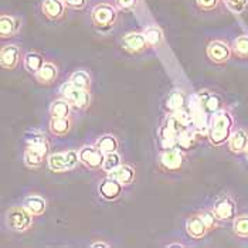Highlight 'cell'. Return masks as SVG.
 I'll return each instance as SVG.
<instances>
[{
	"label": "cell",
	"mask_w": 248,
	"mask_h": 248,
	"mask_svg": "<svg viewBox=\"0 0 248 248\" xmlns=\"http://www.w3.org/2000/svg\"><path fill=\"white\" fill-rule=\"evenodd\" d=\"M21 50L16 44H7L0 51V64L4 70H15L20 62Z\"/></svg>",
	"instance_id": "7c38bea8"
},
{
	"label": "cell",
	"mask_w": 248,
	"mask_h": 248,
	"mask_svg": "<svg viewBox=\"0 0 248 248\" xmlns=\"http://www.w3.org/2000/svg\"><path fill=\"white\" fill-rule=\"evenodd\" d=\"M79 162V155L77 151H64V152L51 153L48 156L47 165L48 169L54 173H64L73 170Z\"/></svg>",
	"instance_id": "3957f363"
},
{
	"label": "cell",
	"mask_w": 248,
	"mask_h": 248,
	"mask_svg": "<svg viewBox=\"0 0 248 248\" xmlns=\"http://www.w3.org/2000/svg\"><path fill=\"white\" fill-rule=\"evenodd\" d=\"M199 98V104L200 108L206 112V114H216L217 111L224 108V104L221 101V98L217 95L216 93L211 91H200L197 94Z\"/></svg>",
	"instance_id": "4fadbf2b"
},
{
	"label": "cell",
	"mask_w": 248,
	"mask_h": 248,
	"mask_svg": "<svg viewBox=\"0 0 248 248\" xmlns=\"http://www.w3.org/2000/svg\"><path fill=\"white\" fill-rule=\"evenodd\" d=\"M211 210L220 221H230L234 220V217L237 216V203L231 196L224 194L220 199H217Z\"/></svg>",
	"instance_id": "30bf717a"
},
{
	"label": "cell",
	"mask_w": 248,
	"mask_h": 248,
	"mask_svg": "<svg viewBox=\"0 0 248 248\" xmlns=\"http://www.w3.org/2000/svg\"><path fill=\"white\" fill-rule=\"evenodd\" d=\"M136 1L138 0H115L116 7L121 10H132L136 6Z\"/></svg>",
	"instance_id": "d590c367"
},
{
	"label": "cell",
	"mask_w": 248,
	"mask_h": 248,
	"mask_svg": "<svg viewBox=\"0 0 248 248\" xmlns=\"http://www.w3.org/2000/svg\"><path fill=\"white\" fill-rule=\"evenodd\" d=\"M23 61H24V67H26V70L27 71H30V73H37L38 70L44 65V58L41 54H38V53H27L24 58H23Z\"/></svg>",
	"instance_id": "484cf974"
},
{
	"label": "cell",
	"mask_w": 248,
	"mask_h": 248,
	"mask_svg": "<svg viewBox=\"0 0 248 248\" xmlns=\"http://www.w3.org/2000/svg\"><path fill=\"white\" fill-rule=\"evenodd\" d=\"M234 132V115L229 108H223L211 115L207 138L211 146L220 148L227 143L231 134Z\"/></svg>",
	"instance_id": "6da1fadb"
},
{
	"label": "cell",
	"mask_w": 248,
	"mask_h": 248,
	"mask_svg": "<svg viewBox=\"0 0 248 248\" xmlns=\"http://www.w3.org/2000/svg\"><path fill=\"white\" fill-rule=\"evenodd\" d=\"M246 155H247V160H248V149H247V152H246Z\"/></svg>",
	"instance_id": "ab89813d"
},
{
	"label": "cell",
	"mask_w": 248,
	"mask_h": 248,
	"mask_svg": "<svg viewBox=\"0 0 248 248\" xmlns=\"http://www.w3.org/2000/svg\"><path fill=\"white\" fill-rule=\"evenodd\" d=\"M210 230L206 226L204 220L200 217V214H193L186 220V232L193 240H202L207 235Z\"/></svg>",
	"instance_id": "5bb4252c"
},
{
	"label": "cell",
	"mask_w": 248,
	"mask_h": 248,
	"mask_svg": "<svg viewBox=\"0 0 248 248\" xmlns=\"http://www.w3.org/2000/svg\"><path fill=\"white\" fill-rule=\"evenodd\" d=\"M122 165V157L118 152L107 153L105 155V160H104V166H102V170L107 173L112 172L114 169H116L118 166Z\"/></svg>",
	"instance_id": "4dcf8cb0"
},
{
	"label": "cell",
	"mask_w": 248,
	"mask_h": 248,
	"mask_svg": "<svg viewBox=\"0 0 248 248\" xmlns=\"http://www.w3.org/2000/svg\"><path fill=\"white\" fill-rule=\"evenodd\" d=\"M96 146L105 153H112L118 152V148H119V142L118 139L115 138L114 135H102L95 143Z\"/></svg>",
	"instance_id": "d4e9b609"
},
{
	"label": "cell",
	"mask_w": 248,
	"mask_h": 248,
	"mask_svg": "<svg viewBox=\"0 0 248 248\" xmlns=\"http://www.w3.org/2000/svg\"><path fill=\"white\" fill-rule=\"evenodd\" d=\"M23 206L30 211L34 217H40L46 213V209H47V202L44 197L38 196V194H31L29 197L24 199V203Z\"/></svg>",
	"instance_id": "d6986e66"
},
{
	"label": "cell",
	"mask_w": 248,
	"mask_h": 248,
	"mask_svg": "<svg viewBox=\"0 0 248 248\" xmlns=\"http://www.w3.org/2000/svg\"><path fill=\"white\" fill-rule=\"evenodd\" d=\"M232 54L240 60H246L248 58V36L243 34L234 40L232 43Z\"/></svg>",
	"instance_id": "83f0119b"
},
{
	"label": "cell",
	"mask_w": 248,
	"mask_h": 248,
	"mask_svg": "<svg viewBox=\"0 0 248 248\" xmlns=\"http://www.w3.org/2000/svg\"><path fill=\"white\" fill-rule=\"evenodd\" d=\"M50 143L44 142L40 145H27L24 151V163L30 169H38L41 168L50 156Z\"/></svg>",
	"instance_id": "8992f818"
},
{
	"label": "cell",
	"mask_w": 248,
	"mask_h": 248,
	"mask_svg": "<svg viewBox=\"0 0 248 248\" xmlns=\"http://www.w3.org/2000/svg\"><path fill=\"white\" fill-rule=\"evenodd\" d=\"M26 142H27V145H40V143H44L48 140L44 134H41L38 131H31V132L26 134Z\"/></svg>",
	"instance_id": "d6a6232c"
},
{
	"label": "cell",
	"mask_w": 248,
	"mask_h": 248,
	"mask_svg": "<svg viewBox=\"0 0 248 248\" xmlns=\"http://www.w3.org/2000/svg\"><path fill=\"white\" fill-rule=\"evenodd\" d=\"M145 37L148 40V44L149 47H153V48H157L162 46L163 43V31L156 26V24H152V26H148L143 31Z\"/></svg>",
	"instance_id": "cb8c5ba5"
},
{
	"label": "cell",
	"mask_w": 248,
	"mask_h": 248,
	"mask_svg": "<svg viewBox=\"0 0 248 248\" xmlns=\"http://www.w3.org/2000/svg\"><path fill=\"white\" fill-rule=\"evenodd\" d=\"M185 105V95L183 93L180 91H172L169 95H168V99H166V107L169 111L172 112H177L183 108Z\"/></svg>",
	"instance_id": "f546056e"
},
{
	"label": "cell",
	"mask_w": 248,
	"mask_h": 248,
	"mask_svg": "<svg viewBox=\"0 0 248 248\" xmlns=\"http://www.w3.org/2000/svg\"><path fill=\"white\" fill-rule=\"evenodd\" d=\"M168 247H180V248H183L185 246L183 244H180V243H174V244H169Z\"/></svg>",
	"instance_id": "f35d334b"
},
{
	"label": "cell",
	"mask_w": 248,
	"mask_h": 248,
	"mask_svg": "<svg viewBox=\"0 0 248 248\" xmlns=\"http://www.w3.org/2000/svg\"><path fill=\"white\" fill-rule=\"evenodd\" d=\"M118 10L109 3H99L91 10L93 24L99 30H109L116 21Z\"/></svg>",
	"instance_id": "277c9868"
},
{
	"label": "cell",
	"mask_w": 248,
	"mask_h": 248,
	"mask_svg": "<svg viewBox=\"0 0 248 248\" xmlns=\"http://www.w3.org/2000/svg\"><path fill=\"white\" fill-rule=\"evenodd\" d=\"M58 77V68L53 62H44V65L36 73V79L40 84L48 85L53 84Z\"/></svg>",
	"instance_id": "7402d4cb"
},
{
	"label": "cell",
	"mask_w": 248,
	"mask_h": 248,
	"mask_svg": "<svg viewBox=\"0 0 248 248\" xmlns=\"http://www.w3.org/2000/svg\"><path fill=\"white\" fill-rule=\"evenodd\" d=\"M60 94L62 98H65L73 107H76L78 109H87L91 104V94L90 90H84V88H78L76 85H73L70 81L64 82L60 87Z\"/></svg>",
	"instance_id": "5b68a950"
},
{
	"label": "cell",
	"mask_w": 248,
	"mask_h": 248,
	"mask_svg": "<svg viewBox=\"0 0 248 248\" xmlns=\"http://www.w3.org/2000/svg\"><path fill=\"white\" fill-rule=\"evenodd\" d=\"M121 46L125 51H128L131 54L142 53V51L149 48V44H148V40L145 37V34L139 33V31L126 33L121 40Z\"/></svg>",
	"instance_id": "8fae6325"
},
{
	"label": "cell",
	"mask_w": 248,
	"mask_h": 248,
	"mask_svg": "<svg viewBox=\"0 0 248 248\" xmlns=\"http://www.w3.org/2000/svg\"><path fill=\"white\" fill-rule=\"evenodd\" d=\"M87 1L88 0H64L67 7L74 9V10H82L87 6Z\"/></svg>",
	"instance_id": "8d00e7d4"
},
{
	"label": "cell",
	"mask_w": 248,
	"mask_h": 248,
	"mask_svg": "<svg viewBox=\"0 0 248 248\" xmlns=\"http://www.w3.org/2000/svg\"><path fill=\"white\" fill-rule=\"evenodd\" d=\"M221 0H196V6L202 12H213L218 7Z\"/></svg>",
	"instance_id": "836d02e7"
},
{
	"label": "cell",
	"mask_w": 248,
	"mask_h": 248,
	"mask_svg": "<svg viewBox=\"0 0 248 248\" xmlns=\"http://www.w3.org/2000/svg\"><path fill=\"white\" fill-rule=\"evenodd\" d=\"M67 4L64 0H43L41 1V12L50 20H60L65 16Z\"/></svg>",
	"instance_id": "e0dca14e"
},
{
	"label": "cell",
	"mask_w": 248,
	"mask_h": 248,
	"mask_svg": "<svg viewBox=\"0 0 248 248\" xmlns=\"http://www.w3.org/2000/svg\"><path fill=\"white\" fill-rule=\"evenodd\" d=\"M79 162L90 170H99L104 166L105 153L102 152L96 145L84 146L78 151Z\"/></svg>",
	"instance_id": "52a82bcc"
},
{
	"label": "cell",
	"mask_w": 248,
	"mask_h": 248,
	"mask_svg": "<svg viewBox=\"0 0 248 248\" xmlns=\"http://www.w3.org/2000/svg\"><path fill=\"white\" fill-rule=\"evenodd\" d=\"M73 85H76L78 88H84V90H90L91 88V77L87 71H76L70 76L68 79Z\"/></svg>",
	"instance_id": "f1b7e54d"
},
{
	"label": "cell",
	"mask_w": 248,
	"mask_h": 248,
	"mask_svg": "<svg viewBox=\"0 0 248 248\" xmlns=\"http://www.w3.org/2000/svg\"><path fill=\"white\" fill-rule=\"evenodd\" d=\"M108 176L118 180L124 186H128L135 180V169L131 165H121L116 169H114L112 172L108 173Z\"/></svg>",
	"instance_id": "44dd1931"
},
{
	"label": "cell",
	"mask_w": 248,
	"mask_h": 248,
	"mask_svg": "<svg viewBox=\"0 0 248 248\" xmlns=\"http://www.w3.org/2000/svg\"><path fill=\"white\" fill-rule=\"evenodd\" d=\"M232 231L240 238H248V214H240L234 217Z\"/></svg>",
	"instance_id": "4316f807"
},
{
	"label": "cell",
	"mask_w": 248,
	"mask_h": 248,
	"mask_svg": "<svg viewBox=\"0 0 248 248\" xmlns=\"http://www.w3.org/2000/svg\"><path fill=\"white\" fill-rule=\"evenodd\" d=\"M98 190H99V194H101L102 199H105V200H108V202H114V200H116V199L122 194L124 185L108 176L107 179H104V180L101 182Z\"/></svg>",
	"instance_id": "9a60e30c"
},
{
	"label": "cell",
	"mask_w": 248,
	"mask_h": 248,
	"mask_svg": "<svg viewBox=\"0 0 248 248\" xmlns=\"http://www.w3.org/2000/svg\"><path fill=\"white\" fill-rule=\"evenodd\" d=\"M71 104L65 98L56 99L51 107H50V115L51 118H62V116H70L71 114Z\"/></svg>",
	"instance_id": "603a6c76"
},
{
	"label": "cell",
	"mask_w": 248,
	"mask_h": 248,
	"mask_svg": "<svg viewBox=\"0 0 248 248\" xmlns=\"http://www.w3.org/2000/svg\"><path fill=\"white\" fill-rule=\"evenodd\" d=\"M185 156L179 149L168 148L159 155V166L165 172H177L183 168Z\"/></svg>",
	"instance_id": "9c48e42d"
},
{
	"label": "cell",
	"mask_w": 248,
	"mask_h": 248,
	"mask_svg": "<svg viewBox=\"0 0 248 248\" xmlns=\"http://www.w3.org/2000/svg\"><path fill=\"white\" fill-rule=\"evenodd\" d=\"M91 247L93 248H109L111 247V244H108V243H104V241H95V243H93V244H91Z\"/></svg>",
	"instance_id": "74e56055"
},
{
	"label": "cell",
	"mask_w": 248,
	"mask_h": 248,
	"mask_svg": "<svg viewBox=\"0 0 248 248\" xmlns=\"http://www.w3.org/2000/svg\"><path fill=\"white\" fill-rule=\"evenodd\" d=\"M229 151L235 155H241L246 153L248 149V132L243 128L234 129V132L230 136L229 142H227Z\"/></svg>",
	"instance_id": "2e32d148"
},
{
	"label": "cell",
	"mask_w": 248,
	"mask_h": 248,
	"mask_svg": "<svg viewBox=\"0 0 248 248\" xmlns=\"http://www.w3.org/2000/svg\"><path fill=\"white\" fill-rule=\"evenodd\" d=\"M226 4H227V7H229L231 12H234V13H241V12H244V9L247 7L248 4V0H223Z\"/></svg>",
	"instance_id": "e575fe53"
},
{
	"label": "cell",
	"mask_w": 248,
	"mask_h": 248,
	"mask_svg": "<svg viewBox=\"0 0 248 248\" xmlns=\"http://www.w3.org/2000/svg\"><path fill=\"white\" fill-rule=\"evenodd\" d=\"M20 21L13 16L1 15L0 17V37L10 38L19 31Z\"/></svg>",
	"instance_id": "ffe728a7"
},
{
	"label": "cell",
	"mask_w": 248,
	"mask_h": 248,
	"mask_svg": "<svg viewBox=\"0 0 248 248\" xmlns=\"http://www.w3.org/2000/svg\"><path fill=\"white\" fill-rule=\"evenodd\" d=\"M206 54H207V57L211 62L221 65V64H226L231 58L232 48L223 40H213L207 44Z\"/></svg>",
	"instance_id": "ba28073f"
},
{
	"label": "cell",
	"mask_w": 248,
	"mask_h": 248,
	"mask_svg": "<svg viewBox=\"0 0 248 248\" xmlns=\"http://www.w3.org/2000/svg\"><path fill=\"white\" fill-rule=\"evenodd\" d=\"M33 217L24 206H13L6 213V224L15 232H26L33 226Z\"/></svg>",
	"instance_id": "7a4b0ae2"
},
{
	"label": "cell",
	"mask_w": 248,
	"mask_h": 248,
	"mask_svg": "<svg viewBox=\"0 0 248 248\" xmlns=\"http://www.w3.org/2000/svg\"><path fill=\"white\" fill-rule=\"evenodd\" d=\"M199 214H200V217L204 220V223H206V226L209 227V230H216L218 227V218L216 217V214L213 213V210H202L199 211Z\"/></svg>",
	"instance_id": "1f68e13d"
},
{
	"label": "cell",
	"mask_w": 248,
	"mask_h": 248,
	"mask_svg": "<svg viewBox=\"0 0 248 248\" xmlns=\"http://www.w3.org/2000/svg\"><path fill=\"white\" fill-rule=\"evenodd\" d=\"M73 128V121L70 116H62V118H51L48 124V129L51 135L57 138H64L70 134Z\"/></svg>",
	"instance_id": "ac0fdd59"
}]
</instances>
